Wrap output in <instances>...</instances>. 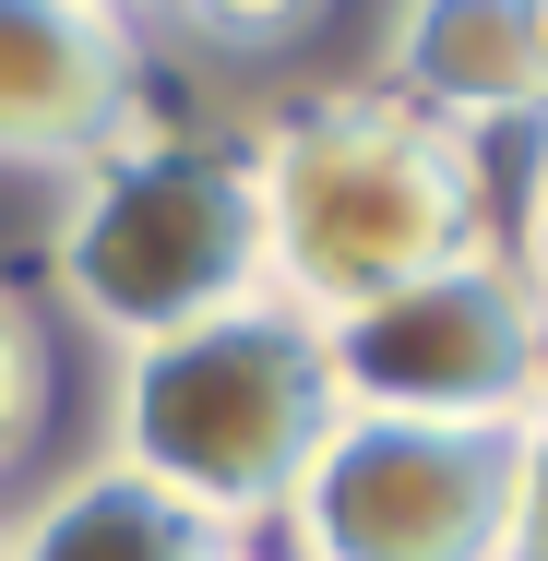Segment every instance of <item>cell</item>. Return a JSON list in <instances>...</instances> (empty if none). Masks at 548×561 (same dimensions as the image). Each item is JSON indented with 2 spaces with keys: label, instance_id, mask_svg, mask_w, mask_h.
<instances>
[{
  "label": "cell",
  "instance_id": "cell-1",
  "mask_svg": "<svg viewBox=\"0 0 548 561\" xmlns=\"http://www.w3.org/2000/svg\"><path fill=\"white\" fill-rule=\"evenodd\" d=\"M238 168L263 204V299L311 335L489 251V144L441 131L382 84H323L275 108L238 144Z\"/></svg>",
  "mask_w": 548,
  "mask_h": 561
},
{
  "label": "cell",
  "instance_id": "cell-2",
  "mask_svg": "<svg viewBox=\"0 0 548 561\" xmlns=\"http://www.w3.org/2000/svg\"><path fill=\"white\" fill-rule=\"evenodd\" d=\"M323 431H334L323 335L275 299L119 358V466L155 478L215 538H263L287 514L299 466L323 454Z\"/></svg>",
  "mask_w": 548,
  "mask_h": 561
},
{
  "label": "cell",
  "instance_id": "cell-3",
  "mask_svg": "<svg viewBox=\"0 0 548 561\" xmlns=\"http://www.w3.org/2000/svg\"><path fill=\"white\" fill-rule=\"evenodd\" d=\"M60 299L119 358L250 311L263 299V204H250L238 144L131 131L119 156H96L60 216Z\"/></svg>",
  "mask_w": 548,
  "mask_h": 561
},
{
  "label": "cell",
  "instance_id": "cell-4",
  "mask_svg": "<svg viewBox=\"0 0 548 561\" xmlns=\"http://www.w3.org/2000/svg\"><path fill=\"white\" fill-rule=\"evenodd\" d=\"M334 419H441V431H525L548 407V323L525 275L489 251L323 323Z\"/></svg>",
  "mask_w": 548,
  "mask_h": 561
},
{
  "label": "cell",
  "instance_id": "cell-5",
  "mask_svg": "<svg viewBox=\"0 0 548 561\" xmlns=\"http://www.w3.org/2000/svg\"><path fill=\"white\" fill-rule=\"evenodd\" d=\"M525 431H441V419H334L299 466L275 561H501Z\"/></svg>",
  "mask_w": 548,
  "mask_h": 561
},
{
  "label": "cell",
  "instance_id": "cell-6",
  "mask_svg": "<svg viewBox=\"0 0 548 561\" xmlns=\"http://www.w3.org/2000/svg\"><path fill=\"white\" fill-rule=\"evenodd\" d=\"M143 131V24L96 0H0V168L84 180Z\"/></svg>",
  "mask_w": 548,
  "mask_h": 561
},
{
  "label": "cell",
  "instance_id": "cell-7",
  "mask_svg": "<svg viewBox=\"0 0 548 561\" xmlns=\"http://www.w3.org/2000/svg\"><path fill=\"white\" fill-rule=\"evenodd\" d=\"M382 96L489 144L501 119H548V0H418L382 24Z\"/></svg>",
  "mask_w": 548,
  "mask_h": 561
},
{
  "label": "cell",
  "instance_id": "cell-8",
  "mask_svg": "<svg viewBox=\"0 0 548 561\" xmlns=\"http://www.w3.org/2000/svg\"><path fill=\"white\" fill-rule=\"evenodd\" d=\"M12 561H203L215 550V526L203 514H179L155 478H131L119 454H96L84 478H60L24 526H0Z\"/></svg>",
  "mask_w": 548,
  "mask_h": 561
},
{
  "label": "cell",
  "instance_id": "cell-9",
  "mask_svg": "<svg viewBox=\"0 0 548 561\" xmlns=\"http://www.w3.org/2000/svg\"><path fill=\"white\" fill-rule=\"evenodd\" d=\"M36 431H48V311L0 275V478L36 454Z\"/></svg>",
  "mask_w": 548,
  "mask_h": 561
},
{
  "label": "cell",
  "instance_id": "cell-10",
  "mask_svg": "<svg viewBox=\"0 0 548 561\" xmlns=\"http://www.w3.org/2000/svg\"><path fill=\"white\" fill-rule=\"evenodd\" d=\"M501 561H548V407L525 419V454H513V526H501Z\"/></svg>",
  "mask_w": 548,
  "mask_h": 561
},
{
  "label": "cell",
  "instance_id": "cell-11",
  "mask_svg": "<svg viewBox=\"0 0 548 561\" xmlns=\"http://www.w3.org/2000/svg\"><path fill=\"white\" fill-rule=\"evenodd\" d=\"M501 263L525 275V299H537V323H548V156H537V180H525V204H513V239H501Z\"/></svg>",
  "mask_w": 548,
  "mask_h": 561
},
{
  "label": "cell",
  "instance_id": "cell-12",
  "mask_svg": "<svg viewBox=\"0 0 548 561\" xmlns=\"http://www.w3.org/2000/svg\"><path fill=\"white\" fill-rule=\"evenodd\" d=\"M203 561H275V550H250V538H215V550H203Z\"/></svg>",
  "mask_w": 548,
  "mask_h": 561
},
{
  "label": "cell",
  "instance_id": "cell-13",
  "mask_svg": "<svg viewBox=\"0 0 548 561\" xmlns=\"http://www.w3.org/2000/svg\"><path fill=\"white\" fill-rule=\"evenodd\" d=\"M0 561H12V538H0Z\"/></svg>",
  "mask_w": 548,
  "mask_h": 561
}]
</instances>
